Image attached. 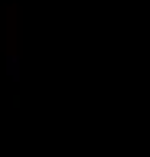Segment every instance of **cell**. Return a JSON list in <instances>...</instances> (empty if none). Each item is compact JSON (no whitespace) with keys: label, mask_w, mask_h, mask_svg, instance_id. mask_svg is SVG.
I'll use <instances>...</instances> for the list:
<instances>
[{"label":"cell","mask_w":150,"mask_h":157,"mask_svg":"<svg viewBox=\"0 0 150 157\" xmlns=\"http://www.w3.org/2000/svg\"><path fill=\"white\" fill-rule=\"evenodd\" d=\"M0 49L7 56V75L20 82V52H23V7L10 0L0 10Z\"/></svg>","instance_id":"obj_1"}]
</instances>
